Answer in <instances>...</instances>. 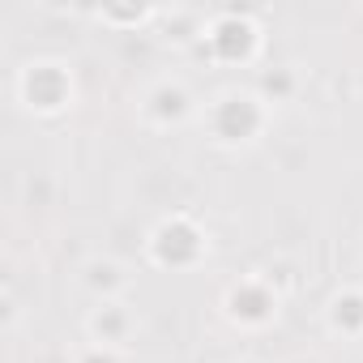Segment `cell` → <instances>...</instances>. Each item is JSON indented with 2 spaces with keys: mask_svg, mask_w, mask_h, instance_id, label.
Instances as JSON below:
<instances>
[{
  "mask_svg": "<svg viewBox=\"0 0 363 363\" xmlns=\"http://www.w3.org/2000/svg\"><path fill=\"white\" fill-rule=\"evenodd\" d=\"M274 124V107L257 94V86H227L201 107V128L218 150H248Z\"/></svg>",
  "mask_w": 363,
  "mask_h": 363,
  "instance_id": "cell-1",
  "label": "cell"
},
{
  "mask_svg": "<svg viewBox=\"0 0 363 363\" xmlns=\"http://www.w3.org/2000/svg\"><path fill=\"white\" fill-rule=\"evenodd\" d=\"M261 48H265V30L252 18V9H244V5H227V9L210 13L206 35L197 43V52L223 69H252L261 60Z\"/></svg>",
  "mask_w": 363,
  "mask_h": 363,
  "instance_id": "cell-2",
  "label": "cell"
},
{
  "mask_svg": "<svg viewBox=\"0 0 363 363\" xmlns=\"http://www.w3.org/2000/svg\"><path fill=\"white\" fill-rule=\"evenodd\" d=\"M210 257V231L184 214V210H175V214H162L150 235H145V261L154 269H167V274H189V269H201Z\"/></svg>",
  "mask_w": 363,
  "mask_h": 363,
  "instance_id": "cell-3",
  "label": "cell"
},
{
  "mask_svg": "<svg viewBox=\"0 0 363 363\" xmlns=\"http://www.w3.org/2000/svg\"><path fill=\"white\" fill-rule=\"evenodd\" d=\"M13 94H18V103H22L30 116L56 120V116H65V111L77 103V77H73V69H69L65 60H56V56H35V60H26V65L18 69Z\"/></svg>",
  "mask_w": 363,
  "mask_h": 363,
  "instance_id": "cell-4",
  "label": "cell"
},
{
  "mask_svg": "<svg viewBox=\"0 0 363 363\" xmlns=\"http://www.w3.org/2000/svg\"><path fill=\"white\" fill-rule=\"evenodd\" d=\"M282 295L286 291L269 274H244L223 291V316L244 333H261L282 316Z\"/></svg>",
  "mask_w": 363,
  "mask_h": 363,
  "instance_id": "cell-5",
  "label": "cell"
},
{
  "mask_svg": "<svg viewBox=\"0 0 363 363\" xmlns=\"http://www.w3.org/2000/svg\"><path fill=\"white\" fill-rule=\"evenodd\" d=\"M137 116H141L145 128H154V133H171V128L189 124V120L197 116V99H193V90L179 82V77H158V82H150V86L141 90V99H137Z\"/></svg>",
  "mask_w": 363,
  "mask_h": 363,
  "instance_id": "cell-6",
  "label": "cell"
},
{
  "mask_svg": "<svg viewBox=\"0 0 363 363\" xmlns=\"http://www.w3.org/2000/svg\"><path fill=\"white\" fill-rule=\"evenodd\" d=\"M133 333H137V316H133V308L124 299H103V303H94L86 312V337L99 342V346L124 350L133 342Z\"/></svg>",
  "mask_w": 363,
  "mask_h": 363,
  "instance_id": "cell-7",
  "label": "cell"
},
{
  "mask_svg": "<svg viewBox=\"0 0 363 363\" xmlns=\"http://www.w3.org/2000/svg\"><path fill=\"white\" fill-rule=\"evenodd\" d=\"M325 329L346 342H363V286H337L325 299Z\"/></svg>",
  "mask_w": 363,
  "mask_h": 363,
  "instance_id": "cell-8",
  "label": "cell"
},
{
  "mask_svg": "<svg viewBox=\"0 0 363 363\" xmlns=\"http://www.w3.org/2000/svg\"><path fill=\"white\" fill-rule=\"evenodd\" d=\"M82 286L90 291L94 303H103V299H124V291H128V269H124L116 257H90V261L82 265Z\"/></svg>",
  "mask_w": 363,
  "mask_h": 363,
  "instance_id": "cell-9",
  "label": "cell"
},
{
  "mask_svg": "<svg viewBox=\"0 0 363 363\" xmlns=\"http://www.w3.org/2000/svg\"><path fill=\"white\" fill-rule=\"evenodd\" d=\"M158 22H162V39L167 43H201L210 18H201L197 9H162Z\"/></svg>",
  "mask_w": 363,
  "mask_h": 363,
  "instance_id": "cell-10",
  "label": "cell"
},
{
  "mask_svg": "<svg viewBox=\"0 0 363 363\" xmlns=\"http://www.w3.org/2000/svg\"><path fill=\"white\" fill-rule=\"evenodd\" d=\"M158 13H162L158 5H103V9H94V18L111 30H145L158 22Z\"/></svg>",
  "mask_w": 363,
  "mask_h": 363,
  "instance_id": "cell-11",
  "label": "cell"
},
{
  "mask_svg": "<svg viewBox=\"0 0 363 363\" xmlns=\"http://www.w3.org/2000/svg\"><path fill=\"white\" fill-rule=\"evenodd\" d=\"M257 94L269 103V107H282L299 94V73L291 65H274V69H261L257 77Z\"/></svg>",
  "mask_w": 363,
  "mask_h": 363,
  "instance_id": "cell-12",
  "label": "cell"
},
{
  "mask_svg": "<svg viewBox=\"0 0 363 363\" xmlns=\"http://www.w3.org/2000/svg\"><path fill=\"white\" fill-rule=\"evenodd\" d=\"M73 363H128V359H124V350H116V346H99V342H86V346L73 354Z\"/></svg>",
  "mask_w": 363,
  "mask_h": 363,
  "instance_id": "cell-13",
  "label": "cell"
},
{
  "mask_svg": "<svg viewBox=\"0 0 363 363\" xmlns=\"http://www.w3.org/2000/svg\"><path fill=\"white\" fill-rule=\"evenodd\" d=\"M227 363H261V359H252V354H235V359H227Z\"/></svg>",
  "mask_w": 363,
  "mask_h": 363,
  "instance_id": "cell-14",
  "label": "cell"
},
{
  "mask_svg": "<svg viewBox=\"0 0 363 363\" xmlns=\"http://www.w3.org/2000/svg\"><path fill=\"white\" fill-rule=\"evenodd\" d=\"M299 363H303V359H299Z\"/></svg>",
  "mask_w": 363,
  "mask_h": 363,
  "instance_id": "cell-15",
  "label": "cell"
}]
</instances>
